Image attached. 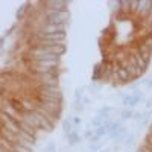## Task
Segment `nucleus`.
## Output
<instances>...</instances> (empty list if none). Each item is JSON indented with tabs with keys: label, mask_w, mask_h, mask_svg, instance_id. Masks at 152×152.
I'll use <instances>...</instances> for the list:
<instances>
[{
	"label": "nucleus",
	"mask_w": 152,
	"mask_h": 152,
	"mask_svg": "<svg viewBox=\"0 0 152 152\" xmlns=\"http://www.w3.org/2000/svg\"><path fill=\"white\" fill-rule=\"evenodd\" d=\"M70 18V11H43V21L50 24H64L67 26Z\"/></svg>",
	"instance_id": "obj_1"
},
{
	"label": "nucleus",
	"mask_w": 152,
	"mask_h": 152,
	"mask_svg": "<svg viewBox=\"0 0 152 152\" xmlns=\"http://www.w3.org/2000/svg\"><path fill=\"white\" fill-rule=\"evenodd\" d=\"M145 100H146L145 93H143V91H137V93H134V94H126V96H123V97H122V104H123V107L132 110L134 107H137L138 104L145 102Z\"/></svg>",
	"instance_id": "obj_2"
},
{
	"label": "nucleus",
	"mask_w": 152,
	"mask_h": 152,
	"mask_svg": "<svg viewBox=\"0 0 152 152\" xmlns=\"http://www.w3.org/2000/svg\"><path fill=\"white\" fill-rule=\"evenodd\" d=\"M31 6V3H24V5H21L18 9H17V15H15V18H17V21H24L28 17H26V12L29 11L28 8Z\"/></svg>",
	"instance_id": "obj_3"
},
{
	"label": "nucleus",
	"mask_w": 152,
	"mask_h": 152,
	"mask_svg": "<svg viewBox=\"0 0 152 152\" xmlns=\"http://www.w3.org/2000/svg\"><path fill=\"white\" fill-rule=\"evenodd\" d=\"M66 137H67V142H69V145H70V146H75V145H78V143L81 142V135H79L78 129L72 131V132H70V134H67Z\"/></svg>",
	"instance_id": "obj_4"
},
{
	"label": "nucleus",
	"mask_w": 152,
	"mask_h": 152,
	"mask_svg": "<svg viewBox=\"0 0 152 152\" xmlns=\"http://www.w3.org/2000/svg\"><path fill=\"white\" fill-rule=\"evenodd\" d=\"M134 114H135V113H134L131 108H125V110L120 111V120H122V122L131 120V119H134Z\"/></svg>",
	"instance_id": "obj_5"
},
{
	"label": "nucleus",
	"mask_w": 152,
	"mask_h": 152,
	"mask_svg": "<svg viewBox=\"0 0 152 152\" xmlns=\"http://www.w3.org/2000/svg\"><path fill=\"white\" fill-rule=\"evenodd\" d=\"M61 126H62V131L66 132V135L76 129L75 126H73V123H72V119H64V120H62V123H61Z\"/></svg>",
	"instance_id": "obj_6"
},
{
	"label": "nucleus",
	"mask_w": 152,
	"mask_h": 152,
	"mask_svg": "<svg viewBox=\"0 0 152 152\" xmlns=\"http://www.w3.org/2000/svg\"><path fill=\"white\" fill-rule=\"evenodd\" d=\"M104 123H105V119H104V117H100V116L93 117V119H91V122H90V125H91V126H94V129L100 128V126H104Z\"/></svg>",
	"instance_id": "obj_7"
},
{
	"label": "nucleus",
	"mask_w": 152,
	"mask_h": 152,
	"mask_svg": "<svg viewBox=\"0 0 152 152\" xmlns=\"http://www.w3.org/2000/svg\"><path fill=\"white\" fill-rule=\"evenodd\" d=\"M134 140H135V137H134V134H128L126 135V138H125V146L126 148H129V146H132L134 145Z\"/></svg>",
	"instance_id": "obj_8"
},
{
	"label": "nucleus",
	"mask_w": 152,
	"mask_h": 152,
	"mask_svg": "<svg viewBox=\"0 0 152 152\" xmlns=\"http://www.w3.org/2000/svg\"><path fill=\"white\" fill-rule=\"evenodd\" d=\"M12 151H15V152H32L31 149L24 148V146H21V145H14V146H12Z\"/></svg>",
	"instance_id": "obj_9"
},
{
	"label": "nucleus",
	"mask_w": 152,
	"mask_h": 152,
	"mask_svg": "<svg viewBox=\"0 0 152 152\" xmlns=\"http://www.w3.org/2000/svg\"><path fill=\"white\" fill-rule=\"evenodd\" d=\"M93 135H94V129H87L84 132V138H87V140H91Z\"/></svg>",
	"instance_id": "obj_10"
},
{
	"label": "nucleus",
	"mask_w": 152,
	"mask_h": 152,
	"mask_svg": "<svg viewBox=\"0 0 152 152\" xmlns=\"http://www.w3.org/2000/svg\"><path fill=\"white\" fill-rule=\"evenodd\" d=\"M72 123H73V126L76 128V126H79V125L82 123V119H81L79 116H75V117H72Z\"/></svg>",
	"instance_id": "obj_11"
},
{
	"label": "nucleus",
	"mask_w": 152,
	"mask_h": 152,
	"mask_svg": "<svg viewBox=\"0 0 152 152\" xmlns=\"http://www.w3.org/2000/svg\"><path fill=\"white\" fill-rule=\"evenodd\" d=\"M90 151L91 152H100V151H102V146L97 145V143H91L90 145Z\"/></svg>",
	"instance_id": "obj_12"
},
{
	"label": "nucleus",
	"mask_w": 152,
	"mask_h": 152,
	"mask_svg": "<svg viewBox=\"0 0 152 152\" xmlns=\"http://www.w3.org/2000/svg\"><path fill=\"white\" fill-rule=\"evenodd\" d=\"M44 152H56V149H55V145H53V143H49V145L46 146Z\"/></svg>",
	"instance_id": "obj_13"
},
{
	"label": "nucleus",
	"mask_w": 152,
	"mask_h": 152,
	"mask_svg": "<svg viewBox=\"0 0 152 152\" xmlns=\"http://www.w3.org/2000/svg\"><path fill=\"white\" fill-rule=\"evenodd\" d=\"M134 119L142 122V120H143V113H135V114H134Z\"/></svg>",
	"instance_id": "obj_14"
},
{
	"label": "nucleus",
	"mask_w": 152,
	"mask_h": 152,
	"mask_svg": "<svg viewBox=\"0 0 152 152\" xmlns=\"http://www.w3.org/2000/svg\"><path fill=\"white\" fill-rule=\"evenodd\" d=\"M146 108H148V110H151V108H152V96H151V99H148V100H146Z\"/></svg>",
	"instance_id": "obj_15"
},
{
	"label": "nucleus",
	"mask_w": 152,
	"mask_h": 152,
	"mask_svg": "<svg viewBox=\"0 0 152 152\" xmlns=\"http://www.w3.org/2000/svg\"><path fill=\"white\" fill-rule=\"evenodd\" d=\"M148 88H152V76H151V78H149V81H148Z\"/></svg>",
	"instance_id": "obj_16"
},
{
	"label": "nucleus",
	"mask_w": 152,
	"mask_h": 152,
	"mask_svg": "<svg viewBox=\"0 0 152 152\" xmlns=\"http://www.w3.org/2000/svg\"><path fill=\"white\" fill-rule=\"evenodd\" d=\"M148 134H149V135H152V123L149 125V132H148Z\"/></svg>",
	"instance_id": "obj_17"
}]
</instances>
